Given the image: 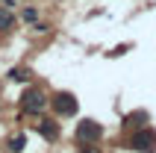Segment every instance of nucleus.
Segmentation results:
<instances>
[{"label": "nucleus", "mask_w": 156, "mask_h": 153, "mask_svg": "<svg viewBox=\"0 0 156 153\" xmlns=\"http://www.w3.org/2000/svg\"><path fill=\"white\" fill-rule=\"evenodd\" d=\"M47 103H50V100L44 97L41 88H27V91L21 94V109H24L27 115H41Z\"/></svg>", "instance_id": "obj_1"}, {"label": "nucleus", "mask_w": 156, "mask_h": 153, "mask_svg": "<svg viewBox=\"0 0 156 153\" xmlns=\"http://www.w3.org/2000/svg\"><path fill=\"white\" fill-rule=\"evenodd\" d=\"M130 147H133V150L153 153V147H156V133H153L150 127H139V133L130 138Z\"/></svg>", "instance_id": "obj_2"}, {"label": "nucleus", "mask_w": 156, "mask_h": 153, "mask_svg": "<svg viewBox=\"0 0 156 153\" xmlns=\"http://www.w3.org/2000/svg\"><path fill=\"white\" fill-rule=\"evenodd\" d=\"M103 136V127L97 124V121H80V127H77V138L83 141V144H94L97 138Z\"/></svg>", "instance_id": "obj_3"}, {"label": "nucleus", "mask_w": 156, "mask_h": 153, "mask_svg": "<svg viewBox=\"0 0 156 153\" xmlns=\"http://www.w3.org/2000/svg\"><path fill=\"white\" fill-rule=\"evenodd\" d=\"M50 106L59 112V115H74V112H77V97L68 94V91H59V94L50 100Z\"/></svg>", "instance_id": "obj_4"}, {"label": "nucleus", "mask_w": 156, "mask_h": 153, "mask_svg": "<svg viewBox=\"0 0 156 153\" xmlns=\"http://www.w3.org/2000/svg\"><path fill=\"white\" fill-rule=\"evenodd\" d=\"M38 133H41L47 141H56L62 130H59V124H56L53 118H41V121H38Z\"/></svg>", "instance_id": "obj_5"}, {"label": "nucleus", "mask_w": 156, "mask_h": 153, "mask_svg": "<svg viewBox=\"0 0 156 153\" xmlns=\"http://www.w3.org/2000/svg\"><path fill=\"white\" fill-rule=\"evenodd\" d=\"M12 27H15V15H12L9 9L0 6V33H9Z\"/></svg>", "instance_id": "obj_6"}, {"label": "nucleus", "mask_w": 156, "mask_h": 153, "mask_svg": "<svg viewBox=\"0 0 156 153\" xmlns=\"http://www.w3.org/2000/svg\"><path fill=\"white\" fill-rule=\"evenodd\" d=\"M9 80H15V83H27V80H30V71H27V68H12V71H9Z\"/></svg>", "instance_id": "obj_7"}, {"label": "nucleus", "mask_w": 156, "mask_h": 153, "mask_svg": "<svg viewBox=\"0 0 156 153\" xmlns=\"http://www.w3.org/2000/svg\"><path fill=\"white\" fill-rule=\"evenodd\" d=\"M24 147H27V138H24V136H15V138H9V150H12V153H21Z\"/></svg>", "instance_id": "obj_8"}, {"label": "nucleus", "mask_w": 156, "mask_h": 153, "mask_svg": "<svg viewBox=\"0 0 156 153\" xmlns=\"http://www.w3.org/2000/svg\"><path fill=\"white\" fill-rule=\"evenodd\" d=\"M77 153H100V150H97V147L94 144H83V147H80V150Z\"/></svg>", "instance_id": "obj_9"}, {"label": "nucleus", "mask_w": 156, "mask_h": 153, "mask_svg": "<svg viewBox=\"0 0 156 153\" xmlns=\"http://www.w3.org/2000/svg\"><path fill=\"white\" fill-rule=\"evenodd\" d=\"M35 15H38L35 9H27V12H24V18H27V21H35Z\"/></svg>", "instance_id": "obj_10"}]
</instances>
